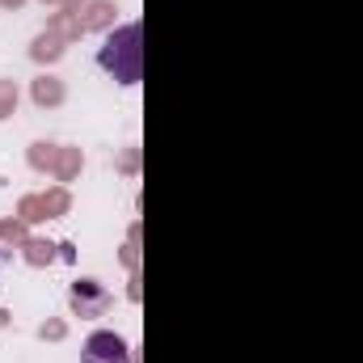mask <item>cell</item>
I'll return each mask as SVG.
<instances>
[{
  "mask_svg": "<svg viewBox=\"0 0 363 363\" xmlns=\"http://www.w3.org/2000/svg\"><path fill=\"white\" fill-rule=\"evenodd\" d=\"M114 21H118V9H114V0H85V4H81V26H85V34L114 30Z\"/></svg>",
  "mask_w": 363,
  "mask_h": 363,
  "instance_id": "cell-5",
  "label": "cell"
},
{
  "mask_svg": "<svg viewBox=\"0 0 363 363\" xmlns=\"http://www.w3.org/2000/svg\"><path fill=\"white\" fill-rule=\"evenodd\" d=\"M64 51H68V43H64V38H55L51 30H43V34L30 43V60H34V64H60V60H64Z\"/></svg>",
  "mask_w": 363,
  "mask_h": 363,
  "instance_id": "cell-9",
  "label": "cell"
},
{
  "mask_svg": "<svg viewBox=\"0 0 363 363\" xmlns=\"http://www.w3.org/2000/svg\"><path fill=\"white\" fill-rule=\"evenodd\" d=\"M81 169H85V152H81V148H72V144H60V157H55L51 178L60 182V186H68V182L81 178Z\"/></svg>",
  "mask_w": 363,
  "mask_h": 363,
  "instance_id": "cell-7",
  "label": "cell"
},
{
  "mask_svg": "<svg viewBox=\"0 0 363 363\" xmlns=\"http://www.w3.org/2000/svg\"><path fill=\"white\" fill-rule=\"evenodd\" d=\"M26 237H30V224H26V220H17V216H4V220H0V241H4L9 250H21Z\"/></svg>",
  "mask_w": 363,
  "mask_h": 363,
  "instance_id": "cell-12",
  "label": "cell"
},
{
  "mask_svg": "<svg viewBox=\"0 0 363 363\" xmlns=\"http://www.w3.org/2000/svg\"><path fill=\"white\" fill-rule=\"evenodd\" d=\"M123 262H127L131 271H140V228H131V241H127V250H123Z\"/></svg>",
  "mask_w": 363,
  "mask_h": 363,
  "instance_id": "cell-16",
  "label": "cell"
},
{
  "mask_svg": "<svg viewBox=\"0 0 363 363\" xmlns=\"http://www.w3.org/2000/svg\"><path fill=\"white\" fill-rule=\"evenodd\" d=\"M43 207H47V220H64L72 211V190L55 182L51 190H43Z\"/></svg>",
  "mask_w": 363,
  "mask_h": 363,
  "instance_id": "cell-11",
  "label": "cell"
},
{
  "mask_svg": "<svg viewBox=\"0 0 363 363\" xmlns=\"http://www.w3.org/2000/svg\"><path fill=\"white\" fill-rule=\"evenodd\" d=\"M21 4H26V0H0V9H13V13H17Z\"/></svg>",
  "mask_w": 363,
  "mask_h": 363,
  "instance_id": "cell-19",
  "label": "cell"
},
{
  "mask_svg": "<svg viewBox=\"0 0 363 363\" xmlns=\"http://www.w3.org/2000/svg\"><path fill=\"white\" fill-rule=\"evenodd\" d=\"M30 101H34L38 110H60V106L68 101V85H64L55 72H38V77L30 81Z\"/></svg>",
  "mask_w": 363,
  "mask_h": 363,
  "instance_id": "cell-4",
  "label": "cell"
},
{
  "mask_svg": "<svg viewBox=\"0 0 363 363\" xmlns=\"http://www.w3.org/2000/svg\"><path fill=\"white\" fill-rule=\"evenodd\" d=\"M55 157H60V144H55V140H34V144L26 148V165H30L34 174H51V169H55Z\"/></svg>",
  "mask_w": 363,
  "mask_h": 363,
  "instance_id": "cell-10",
  "label": "cell"
},
{
  "mask_svg": "<svg viewBox=\"0 0 363 363\" xmlns=\"http://www.w3.org/2000/svg\"><path fill=\"white\" fill-rule=\"evenodd\" d=\"M4 325H9V313H4V308H0V330H4Z\"/></svg>",
  "mask_w": 363,
  "mask_h": 363,
  "instance_id": "cell-20",
  "label": "cell"
},
{
  "mask_svg": "<svg viewBox=\"0 0 363 363\" xmlns=\"http://www.w3.org/2000/svg\"><path fill=\"white\" fill-rule=\"evenodd\" d=\"M47 30H51L55 38H64L68 47L85 34V26H81V13H77V9H60V13H51V17H47Z\"/></svg>",
  "mask_w": 363,
  "mask_h": 363,
  "instance_id": "cell-8",
  "label": "cell"
},
{
  "mask_svg": "<svg viewBox=\"0 0 363 363\" xmlns=\"http://www.w3.org/2000/svg\"><path fill=\"white\" fill-rule=\"evenodd\" d=\"M43 4H60V9H77V13H81L85 0H43Z\"/></svg>",
  "mask_w": 363,
  "mask_h": 363,
  "instance_id": "cell-18",
  "label": "cell"
},
{
  "mask_svg": "<svg viewBox=\"0 0 363 363\" xmlns=\"http://www.w3.org/2000/svg\"><path fill=\"white\" fill-rule=\"evenodd\" d=\"M110 304H114V296H110L97 279H77V283L68 287V308H72V317H81V321L106 317Z\"/></svg>",
  "mask_w": 363,
  "mask_h": 363,
  "instance_id": "cell-2",
  "label": "cell"
},
{
  "mask_svg": "<svg viewBox=\"0 0 363 363\" xmlns=\"http://www.w3.org/2000/svg\"><path fill=\"white\" fill-rule=\"evenodd\" d=\"M55 258H60V241H47V237H26V245H21V262H26V267L43 271V267H51Z\"/></svg>",
  "mask_w": 363,
  "mask_h": 363,
  "instance_id": "cell-6",
  "label": "cell"
},
{
  "mask_svg": "<svg viewBox=\"0 0 363 363\" xmlns=\"http://www.w3.org/2000/svg\"><path fill=\"white\" fill-rule=\"evenodd\" d=\"M118 169H123V174H135V169H140V148H127L123 161H118Z\"/></svg>",
  "mask_w": 363,
  "mask_h": 363,
  "instance_id": "cell-17",
  "label": "cell"
},
{
  "mask_svg": "<svg viewBox=\"0 0 363 363\" xmlns=\"http://www.w3.org/2000/svg\"><path fill=\"white\" fill-rule=\"evenodd\" d=\"M81 363H135V351L114 330H93L81 347Z\"/></svg>",
  "mask_w": 363,
  "mask_h": 363,
  "instance_id": "cell-3",
  "label": "cell"
},
{
  "mask_svg": "<svg viewBox=\"0 0 363 363\" xmlns=\"http://www.w3.org/2000/svg\"><path fill=\"white\" fill-rule=\"evenodd\" d=\"M17 220H26V224H47L43 194H21V199H17Z\"/></svg>",
  "mask_w": 363,
  "mask_h": 363,
  "instance_id": "cell-13",
  "label": "cell"
},
{
  "mask_svg": "<svg viewBox=\"0 0 363 363\" xmlns=\"http://www.w3.org/2000/svg\"><path fill=\"white\" fill-rule=\"evenodd\" d=\"M97 64L118 81V85H140L144 81V30L140 21L114 26L97 51Z\"/></svg>",
  "mask_w": 363,
  "mask_h": 363,
  "instance_id": "cell-1",
  "label": "cell"
},
{
  "mask_svg": "<svg viewBox=\"0 0 363 363\" xmlns=\"http://www.w3.org/2000/svg\"><path fill=\"white\" fill-rule=\"evenodd\" d=\"M38 338H43V342H64V338H68V321H64V317H47V321L38 325Z\"/></svg>",
  "mask_w": 363,
  "mask_h": 363,
  "instance_id": "cell-15",
  "label": "cell"
},
{
  "mask_svg": "<svg viewBox=\"0 0 363 363\" xmlns=\"http://www.w3.org/2000/svg\"><path fill=\"white\" fill-rule=\"evenodd\" d=\"M17 101H21V89H17V81H13V77H0V123L17 114Z\"/></svg>",
  "mask_w": 363,
  "mask_h": 363,
  "instance_id": "cell-14",
  "label": "cell"
}]
</instances>
